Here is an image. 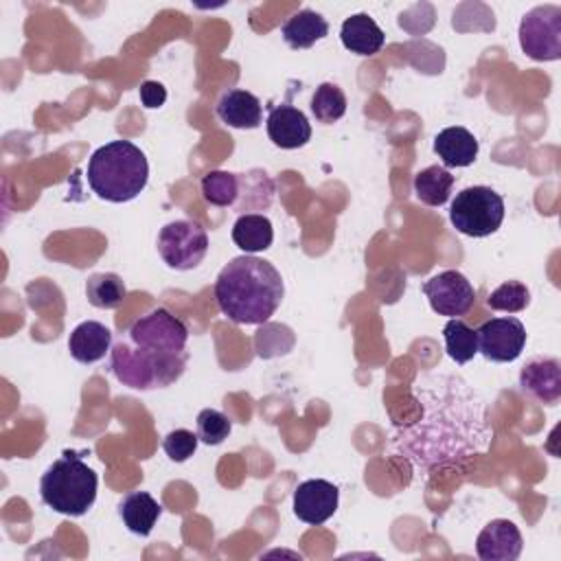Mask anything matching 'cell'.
I'll return each mask as SVG.
<instances>
[{
	"label": "cell",
	"instance_id": "6da1fadb",
	"mask_svg": "<svg viewBox=\"0 0 561 561\" xmlns=\"http://www.w3.org/2000/svg\"><path fill=\"white\" fill-rule=\"evenodd\" d=\"M285 285L280 272L254 254L234 256L215 280V300L237 324H263L280 307Z\"/></svg>",
	"mask_w": 561,
	"mask_h": 561
},
{
	"label": "cell",
	"instance_id": "7a4b0ae2",
	"mask_svg": "<svg viewBox=\"0 0 561 561\" xmlns=\"http://www.w3.org/2000/svg\"><path fill=\"white\" fill-rule=\"evenodd\" d=\"M85 178L96 197L123 204L142 193L149 180V164L134 142L112 140L90 156Z\"/></svg>",
	"mask_w": 561,
	"mask_h": 561
},
{
	"label": "cell",
	"instance_id": "3957f363",
	"mask_svg": "<svg viewBox=\"0 0 561 561\" xmlns=\"http://www.w3.org/2000/svg\"><path fill=\"white\" fill-rule=\"evenodd\" d=\"M99 478L75 451H64L42 476L39 495L46 506L61 515L79 517L96 500Z\"/></svg>",
	"mask_w": 561,
	"mask_h": 561
},
{
	"label": "cell",
	"instance_id": "277c9868",
	"mask_svg": "<svg viewBox=\"0 0 561 561\" xmlns=\"http://www.w3.org/2000/svg\"><path fill=\"white\" fill-rule=\"evenodd\" d=\"M188 353L167 355L131 344L127 337L110 351V368L114 377L134 390L167 388L178 381L186 368Z\"/></svg>",
	"mask_w": 561,
	"mask_h": 561
},
{
	"label": "cell",
	"instance_id": "5b68a950",
	"mask_svg": "<svg viewBox=\"0 0 561 561\" xmlns=\"http://www.w3.org/2000/svg\"><path fill=\"white\" fill-rule=\"evenodd\" d=\"M451 226L467 237H489L504 221V199L491 186H467L449 206Z\"/></svg>",
	"mask_w": 561,
	"mask_h": 561
},
{
	"label": "cell",
	"instance_id": "8992f818",
	"mask_svg": "<svg viewBox=\"0 0 561 561\" xmlns=\"http://www.w3.org/2000/svg\"><path fill=\"white\" fill-rule=\"evenodd\" d=\"M127 340L140 348H149L167 355H180V353H186L188 329L169 309L156 307L131 322V327L127 329Z\"/></svg>",
	"mask_w": 561,
	"mask_h": 561
},
{
	"label": "cell",
	"instance_id": "52a82bcc",
	"mask_svg": "<svg viewBox=\"0 0 561 561\" xmlns=\"http://www.w3.org/2000/svg\"><path fill=\"white\" fill-rule=\"evenodd\" d=\"M519 46L535 61H557L561 57V7L539 4L524 13L519 22Z\"/></svg>",
	"mask_w": 561,
	"mask_h": 561
},
{
	"label": "cell",
	"instance_id": "ba28073f",
	"mask_svg": "<svg viewBox=\"0 0 561 561\" xmlns=\"http://www.w3.org/2000/svg\"><path fill=\"white\" fill-rule=\"evenodd\" d=\"M206 252L208 234L195 221L175 219L158 232V254L171 270L188 272L204 261Z\"/></svg>",
	"mask_w": 561,
	"mask_h": 561
},
{
	"label": "cell",
	"instance_id": "9c48e42d",
	"mask_svg": "<svg viewBox=\"0 0 561 561\" xmlns=\"http://www.w3.org/2000/svg\"><path fill=\"white\" fill-rule=\"evenodd\" d=\"M423 294L438 316H465L476 302V289L458 270H445L423 283Z\"/></svg>",
	"mask_w": 561,
	"mask_h": 561
},
{
	"label": "cell",
	"instance_id": "30bf717a",
	"mask_svg": "<svg viewBox=\"0 0 561 561\" xmlns=\"http://www.w3.org/2000/svg\"><path fill=\"white\" fill-rule=\"evenodd\" d=\"M478 353H482L489 362L506 364L515 362L526 344V329L522 320L513 316L491 318L482 322L478 329Z\"/></svg>",
	"mask_w": 561,
	"mask_h": 561
},
{
	"label": "cell",
	"instance_id": "8fae6325",
	"mask_svg": "<svg viewBox=\"0 0 561 561\" xmlns=\"http://www.w3.org/2000/svg\"><path fill=\"white\" fill-rule=\"evenodd\" d=\"M340 502V491L327 480H305L294 491V515L311 526L324 524L335 515Z\"/></svg>",
	"mask_w": 561,
	"mask_h": 561
},
{
	"label": "cell",
	"instance_id": "7c38bea8",
	"mask_svg": "<svg viewBox=\"0 0 561 561\" xmlns=\"http://www.w3.org/2000/svg\"><path fill=\"white\" fill-rule=\"evenodd\" d=\"M524 539L511 519H491L476 537V554L482 561H515Z\"/></svg>",
	"mask_w": 561,
	"mask_h": 561
},
{
	"label": "cell",
	"instance_id": "4fadbf2b",
	"mask_svg": "<svg viewBox=\"0 0 561 561\" xmlns=\"http://www.w3.org/2000/svg\"><path fill=\"white\" fill-rule=\"evenodd\" d=\"M267 136L280 149L305 147L311 138L307 116L294 105H274L267 114Z\"/></svg>",
	"mask_w": 561,
	"mask_h": 561
},
{
	"label": "cell",
	"instance_id": "5bb4252c",
	"mask_svg": "<svg viewBox=\"0 0 561 561\" xmlns=\"http://www.w3.org/2000/svg\"><path fill=\"white\" fill-rule=\"evenodd\" d=\"M519 386L541 403H557L561 399V366L554 357H539L528 362L519 373Z\"/></svg>",
	"mask_w": 561,
	"mask_h": 561
},
{
	"label": "cell",
	"instance_id": "9a60e30c",
	"mask_svg": "<svg viewBox=\"0 0 561 561\" xmlns=\"http://www.w3.org/2000/svg\"><path fill=\"white\" fill-rule=\"evenodd\" d=\"M68 351L79 364H94L112 351V331L96 320H85L72 329Z\"/></svg>",
	"mask_w": 561,
	"mask_h": 561
},
{
	"label": "cell",
	"instance_id": "2e32d148",
	"mask_svg": "<svg viewBox=\"0 0 561 561\" xmlns=\"http://www.w3.org/2000/svg\"><path fill=\"white\" fill-rule=\"evenodd\" d=\"M217 116L234 129H254L263 121V105L252 92L232 88L217 101Z\"/></svg>",
	"mask_w": 561,
	"mask_h": 561
},
{
	"label": "cell",
	"instance_id": "e0dca14e",
	"mask_svg": "<svg viewBox=\"0 0 561 561\" xmlns=\"http://www.w3.org/2000/svg\"><path fill=\"white\" fill-rule=\"evenodd\" d=\"M480 145L476 136L465 127H445L434 138V153L443 160L445 167L460 169L476 162Z\"/></svg>",
	"mask_w": 561,
	"mask_h": 561
},
{
	"label": "cell",
	"instance_id": "ac0fdd59",
	"mask_svg": "<svg viewBox=\"0 0 561 561\" xmlns=\"http://www.w3.org/2000/svg\"><path fill=\"white\" fill-rule=\"evenodd\" d=\"M340 39L346 50L368 57L381 50L386 42V33L368 13H355L342 22Z\"/></svg>",
	"mask_w": 561,
	"mask_h": 561
},
{
	"label": "cell",
	"instance_id": "d6986e66",
	"mask_svg": "<svg viewBox=\"0 0 561 561\" xmlns=\"http://www.w3.org/2000/svg\"><path fill=\"white\" fill-rule=\"evenodd\" d=\"M160 513L162 506L147 491H131L118 504V517L123 519L127 530L140 537H147L153 530Z\"/></svg>",
	"mask_w": 561,
	"mask_h": 561
},
{
	"label": "cell",
	"instance_id": "ffe728a7",
	"mask_svg": "<svg viewBox=\"0 0 561 561\" xmlns=\"http://www.w3.org/2000/svg\"><path fill=\"white\" fill-rule=\"evenodd\" d=\"M280 35L285 39V44L294 50H302V48H311L316 42L324 39L329 35V22L311 11V9H302L298 13H294L280 28Z\"/></svg>",
	"mask_w": 561,
	"mask_h": 561
},
{
	"label": "cell",
	"instance_id": "44dd1931",
	"mask_svg": "<svg viewBox=\"0 0 561 561\" xmlns=\"http://www.w3.org/2000/svg\"><path fill=\"white\" fill-rule=\"evenodd\" d=\"M232 241L237 248H241L245 254L263 252L274 241V228L272 221L265 215L259 213H245L241 215L232 226Z\"/></svg>",
	"mask_w": 561,
	"mask_h": 561
},
{
	"label": "cell",
	"instance_id": "7402d4cb",
	"mask_svg": "<svg viewBox=\"0 0 561 561\" xmlns=\"http://www.w3.org/2000/svg\"><path fill=\"white\" fill-rule=\"evenodd\" d=\"M85 296L96 309H118L127 298V287L114 272H96L85 280Z\"/></svg>",
	"mask_w": 561,
	"mask_h": 561
},
{
	"label": "cell",
	"instance_id": "603a6c76",
	"mask_svg": "<svg viewBox=\"0 0 561 561\" xmlns=\"http://www.w3.org/2000/svg\"><path fill=\"white\" fill-rule=\"evenodd\" d=\"M454 186V175L438 164H432L414 175V193L427 206H443Z\"/></svg>",
	"mask_w": 561,
	"mask_h": 561
},
{
	"label": "cell",
	"instance_id": "cb8c5ba5",
	"mask_svg": "<svg viewBox=\"0 0 561 561\" xmlns=\"http://www.w3.org/2000/svg\"><path fill=\"white\" fill-rule=\"evenodd\" d=\"M202 195L210 206H234L241 197V178L230 171H208L202 178Z\"/></svg>",
	"mask_w": 561,
	"mask_h": 561
},
{
	"label": "cell",
	"instance_id": "d4e9b609",
	"mask_svg": "<svg viewBox=\"0 0 561 561\" xmlns=\"http://www.w3.org/2000/svg\"><path fill=\"white\" fill-rule=\"evenodd\" d=\"M443 337H445L447 355L456 364H467L478 353V333H476V329H471L467 322H462L458 318L447 320V324L443 327Z\"/></svg>",
	"mask_w": 561,
	"mask_h": 561
},
{
	"label": "cell",
	"instance_id": "484cf974",
	"mask_svg": "<svg viewBox=\"0 0 561 561\" xmlns=\"http://www.w3.org/2000/svg\"><path fill=\"white\" fill-rule=\"evenodd\" d=\"M311 112L320 123H335L346 112V96L335 83H320L311 96Z\"/></svg>",
	"mask_w": 561,
	"mask_h": 561
},
{
	"label": "cell",
	"instance_id": "4316f807",
	"mask_svg": "<svg viewBox=\"0 0 561 561\" xmlns=\"http://www.w3.org/2000/svg\"><path fill=\"white\" fill-rule=\"evenodd\" d=\"M530 302V291L524 283L519 280H506L502 285H497L489 298L486 305L495 311H506V313H517L522 309H526Z\"/></svg>",
	"mask_w": 561,
	"mask_h": 561
},
{
	"label": "cell",
	"instance_id": "83f0119b",
	"mask_svg": "<svg viewBox=\"0 0 561 561\" xmlns=\"http://www.w3.org/2000/svg\"><path fill=\"white\" fill-rule=\"evenodd\" d=\"M230 430H232L230 419L224 412H219V410L204 408L197 414V438L204 445H219V443H224L228 438Z\"/></svg>",
	"mask_w": 561,
	"mask_h": 561
},
{
	"label": "cell",
	"instance_id": "f1b7e54d",
	"mask_svg": "<svg viewBox=\"0 0 561 561\" xmlns=\"http://www.w3.org/2000/svg\"><path fill=\"white\" fill-rule=\"evenodd\" d=\"M197 443H199L197 432L193 434L191 430L180 427V430H173V432H169V434L164 436L162 449H164V454H167L173 462H184V460H188V458L195 454Z\"/></svg>",
	"mask_w": 561,
	"mask_h": 561
},
{
	"label": "cell",
	"instance_id": "f546056e",
	"mask_svg": "<svg viewBox=\"0 0 561 561\" xmlns=\"http://www.w3.org/2000/svg\"><path fill=\"white\" fill-rule=\"evenodd\" d=\"M138 92H140V103L149 110H156L167 101V88L160 81H142Z\"/></svg>",
	"mask_w": 561,
	"mask_h": 561
}]
</instances>
